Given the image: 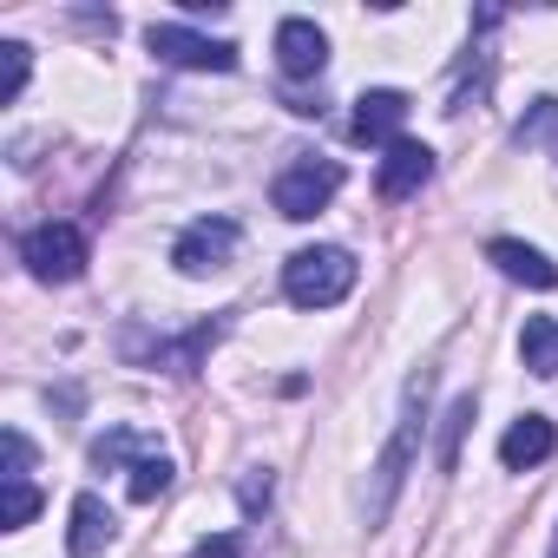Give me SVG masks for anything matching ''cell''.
Instances as JSON below:
<instances>
[{"mask_svg":"<svg viewBox=\"0 0 558 558\" xmlns=\"http://www.w3.org/2000/svg\"><path fill=\"white\" fill-rule=\"evenodd\" d=\"M223 329H230V316H204V323H191L184 336H151L145 323H125V329H119V355H125L132 368L197 375V368H204V355L223 342Z\"/></svg>","mask_w":558,"mask_h":558,"instance_id":"cell-1","label":"cell"},{"mask_svg":"<svg viewBox=\"0 0 558 558\" xmlns=\"http://www.w3.org/2000/svg\"><path fill=\"white\" fill-rule=\"evenodd\" d=\"M427 395H434V375H427V368H421V375H408V388H401V421H395V440H388V453L375 460L368 525H381V519H388V506H395V493H401V480H408V466H414V447H421V427H427Z\"/></svg>","mask_w":558,"mask_h":558,"instance_id":"cell-2","label":"cell"},{"mask_svg":"<svg viewBox=\"0 0 558 558\" xmlns=\"http://www.w3.org/2000/svg\"><path fill=\"white\" fill-rule=\"evenodd\" d=\"M349 290H355V256L342 243H316L283 263V296L296 310H336Z\"/></svg>","mask_w":558,"mask_h":558,"instance_id":"cell-3","label":"cell"},{"mask_svg":"<svg viewBox=\"0 0 558 558\" xmlns=\"http://www.w3.org/2000/svg\"><path fill=\"white\" fill-rule=\"evenodd\" d=\"M342 165L336 158H296V165H283L276 171V184H269V204L283 210L290 223H310L316 210H329L336 204V191H342Z\"/></svg>","mask_w":558,"mask_h":558,"instance_id":"cell-4","label":"cell"},{"mask_svg":"<svg viewBox=\"0 0 558 558\" xmlns=\"http://www.w3.org/2000/svg\"><path fill=\"white\" fill-rule=\"evenodd\" d=\"M145 47H151L165 66H184V73H236V47H230V40H204V34L184 27V21H151V27H145Z\"/></svg>","mask_w":558,"mask_h":558,"instance_id":"cell-5","label":"cell"},{"mask_svg":"<svg viewBox=\"0 0 558 558\" xmlns=\"http://www.w3.org/2000/svg\"><path fill=\"white\" fill-rule=\"evenodd\" d=\"M21 263L40 276V283H73L86 269V230L80 223H40L21 236Z\"/></svg>","mask_w":558,"mask_h":558,"instance_id":"cell-6","label":"cell"},{"mask_svg":"<svg viewBox=\"0 0 558 558\" xmlns=\"http://www.w3.org/2000/svg\"><path fill=\"white\" fill-rule=\"evenodd\" d=\"M236 243H243V230H236L230 217H197V223L171 243V263H178L184 276H210V269H223V263L236 256Z\"/></svg>","mask_w":558,"mask_h":558,"instance_id":"cell-7","label":"cell"},{"mask_svg":"<svg viewBox=\"0 0 558 558\" xmlns=\"http://www.w3.org/2000/svg\"><path fill=\"white\" fill-rule=\"evenodd\" d=\"M401 125H408V93H395V86H375V93H362L355 99V119H349V138L355 145H401Z\"/></svg>","mask_w":558,"mask_h":558,"instance_id":"cell-8","label":"cell"},{"mask_svg":"<svg viewBox=\"0 0 558 558\" xmlns=\"http://www.w3.org/2000/svg\"><path fill=\"white\" fill-rule=\"evenodd\" d=\"M276 66H283V80H316L329 66V34L316 21H283L276 27Z\"/></svg>","mask_w":558,"mask_h":558,"instance_id":"cell-9","label":"cell"},{"mask_svg":"<svg viewBox=\"0 0 558 558\" xmlns=\"http://www.w3.org/2000/svg\"><path fill=\"white\" fill-rule=\"evenodd\" d=\"M427 178H434V151L414 145V138H401V145H388V158H381V171H375V197H381V204H401V197H414Z\"/></svg>","mask_w":558,"mask_h":558,"instance_id":"cell-10","label":"cell"},{"mask_svg":"<svg viewBox=\"0 0 558 558\" xmlns=\"http://www.w3.org/2000/svg\"><path fill=\"white\" fill-rule=\"evenodd\" d=\"M486 263H493L499 276H512V283H525V290H558V263H551L545 250L519 243V236H493V243H486Z\"/></svg>","mask_w":558,"mask_h":558,"instance_id":"cell-11","label":"cell"},{"mask_svg":"<svg viewBox=\"0 0 558 558\" xmlns=\"http://www.w3.org/2000/svg\"><path fill=\"white\" fill-rule=\"evenodd\" d=\"M558 453V427L545 421V414H525V421H512L506 434H499V466L506 473H525V466H538V460H551Z\"/></svg>","mask_w":558,"mask_h":558,"instance_id":"cell-12","label":"cell"},{"mask_svg":"<svg viewBox=\"0 0 558 558\" xmlns=\"http://www.w3.org/2000/svg\"><path fill=\"white\" fill-rule=\"evenodd\" d=\"M112 538H119L112 506H106L99 493H80V499H73V532H66V551H73V558H99Z\"/></svg>","mask_w":558,"mask_h":558,"instance_id":"cell-13","label":"cell"},{"mask_svg":"<svg viewBox=\"0 0 558 558\" xmlns=\"http://www.w3.org/2000/svg\"><path fill=\"white\" fill-rule=\"evenodd\" d=\"M519 355H525V368L532 375H558V323L551 316H525V329H519Z\"/></svg>","mask_w":558,"mask_h":558,"instance_id":"cell-14","label":"cell"},{"mask_svg":"<svg viewBox=\"0 0 558 558\" xmlns=\"http://www.w3.org/2000/svg\"><path fill=\"white\" fill-rule=\"evenodd\" d=\"M145 453H158V447H151V440H138L132 427H112L106 440H93V466H119V460H132V466H138Z\"/></svg>","mask_w":558,"mask_h":558,"instance_id":"cell-15","label":"cell"},{"mask_svg":"<svg viewBox=\"0 0 558 558\" xmlns=\"http://www.w3.org/2000/svg\"><path fill=\"white\" fill-rule=\"evenodd\" d=\"M473 427V395H460L453 408H447V421H440V466L453 473L460 466V434Z\"/></svg>","mask_w":558,"mask_h":558,"instance_id":"cell-16","label":"cell"},{"mask_svg":"<svg viewBox=\"0 0 558 558\" xmlns=\"http://www.w3.org/2000/svg\"><path fill=\"white\" fill-rule=\"evenodd\" d=\"M165 486H171V460H165V453H145V460L132 466V499H138V506H151Z\"/></svg>","mask_w":558,"mask_h":558,"instance_id":"cell-17","label":"cell"},{"mask_svg":"<svg viewBox=\"0 0 558 558\" xmlns=\"http://www.w3.org/2000/svg\"><path fill=\"white\" fill-rule=\"evenodd\" d=\"M34 512H40V486L34 480H8V532H21V525H34Z\"/></svg>","mask_w":558,"mask_h":558,"instance_id":"cell-18","label":"cell"},{"mask_svg":"<svg viewBox=\"0 0 558 558\" xmlns=\"http://www.w3.org/2000/svg\"><path fill=\"white\" fill-rule=\"evenodd\" d=\"M551 125H558V99H532V119H519V132H512V138H519V145H538Z\"/></svg>","mask_w":558,"mask_h":558,"instance_id":"cell-19","label":"cell"},{"mask_svg":"<svg viewBox=\"0 0 558 558\" xmlns=\"http://www.w3.org/2000/svg\"><path fill=\"white\" fill-rule=\"evenodd\" d=\"M0 53H8V106L27 93V66H34V53L21 47V40H8V47H0Z\"/></svg>","mask_w":558,"mask_h":558,"instance_id":"cell-20","label":"cell"},{"mask_svg":"<svg viewBox=\"0 0 558 558\" xmlns=\"http://www.w3.org/2000/svg\"><path fill=\"white\" fill-rule=\"evenodd\" d=\"M236 499H243V512H263V506H269V473L250 466V473L236 480Z\"/></svg>","mask_w":558,"mask_h":558,"instance_id":"cell-21","label":"cell"},{"mask_svg":"<svg viewBox=\"0 0 558 558\" xmlns=\"http://www.w3.org/2000/svg\"><path fill=\"white\" fill-rule=\"evenodd\" d=\"M27 466H34V447L21 427H8V480H27Z\"/></svg>","mask_w":558,"mask_h":558,"instance_id":"cell-22","label":"cell"},{"mask_svg":"<svg viewBox=\"0 0 558 558\" xmlns=\"http://www.w3.org/2000/svg\"><path fill=\"white\" fill-rule=\"evenodd\" d=\"M191 558H243V538L236 532H217V538H197Z\"/></svg>","mask_w":558,"mask_h":558,"instance_id":"cell-23","label":"cell"},{"mask_svg":"<svg viewBox=\"0 0 558 558\" xmlns=\"http://www.w3.org/2000/svg\"><path fill=\"white\" fill-rule=\"evenodd\" d=\"M551 558H558V532H551Z\"/></svg>","mask_w":558,"mask_h":558,"instance_id":"cell-24","label":"cell"}]
</instances>
